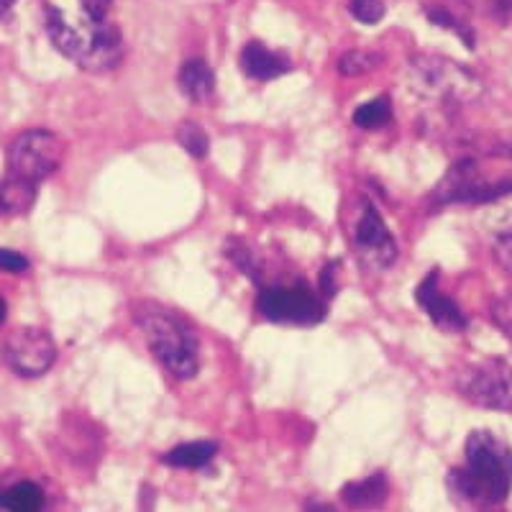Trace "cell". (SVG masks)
Returning a JSON list of instances; mask_svg holds the SVG:
<instances>
[{"label":"cell","mask_w":512,"mask_h":512,"mask_svg":"<svg viewBox=\"0 0 512 512\" xmlns=\"http://www.w3.org/2000/svg\"><path fill=\"white\" fill-rule=\"evenodd\" d=\"M464 466L448 474V489L472 505H500L512 489V448L492 431L466 438Z\"/></svg>","instance_id":"obj_1"},{"label":"cell","mask_w":512,"mask_h":512,"mask_svg":"<svg viewBox=\"0 0 512 512\" xmlns=\"http://www.w3.org/2000/svg\"><path fill=\"white\" fill-rule=\"evenodd\" d=\"M47 34L54 47L85 72H108L123 57L121 31L108 18L82 16L72 21L57 8H49Z\"/></svg>","instance_id":"obj_2"},{"label":"cell","mask_w":512,"mask_h":512,"mask_svg":"<svg viewBox=\"0 0 512 512\" xmlns=\"http://www.w3.org/2000/svg\"><path fill=\"white\" fill-rule=\"evenodd\" d=\"M134 318L144 333L146 344L159 364L177 379H192L200 369V341L190 320L167 305L139 303Z\"/></svg>","instance_id":"obj_3"},{"label":"cell","mask_w":512,"mask_h":512,"mask_svg":"<svg viewBox=\"0 0 512 512\" xmlns=\"http://www.w3.org/2000/svg\"><path fill=\"white\" fill-rule=\"evenodd\" d=\"M410 82L423 98L443 105H466L482 95V82L464 64L438 54H420L410 62Z\"/></svg>","instance_id":"obj_4"},{"label":"cell","mask_w":512,"mask_h":512,"mask_svg":"<svg viewBox=\"0 0 512 512\" xmlns=\"http://www.w3.org/2000/svg\"><path fill=\"white\" fill-rule=\"evenodd\" d=\"M346 231H349V241L354 246V254L359 256V262L369 269H387L395 264L397 259V244L392 239L390 228L379 216L377 205L369 198L359 195L354 205L349 208V218H346Z\"/></svg>","instance_id":"obj_5"},{"label":"cell","mask_w":512,"mask_h":512,"mask_svg":"<svg viewBox=\"0 0 512 512\" xmlns=\"http://www.w3.org/2000/svg\"><path fill=\"white\" fill-rule=\"evenodd\" d=\"M512 195V177H487L477 159H459L433 190L438 205H479Z\"/></svg>","instance_id":"obj_6"},{"label":"cell","mask_w":512,"mask_h":512,"mask_svg":"<svg viewBox=\"0 0 512 512\" xmlns=\"http://www.w3.org/2000/svg\"><path fill=\"white\" fill-rule=\"evenodd\" d=\"M456 390L477 408L512 410V367L502 359H484L456 374Z\"/></svg>","instance_id":"obj_7"},{"label":"cell","mask_w":512,"mask_h":512,"mask_svg":"<svg viewBox=\"0 0 512 512\" xmlns=\"http://www.w3.org/2000/svg\"><path fill=\"white\" fill-rule=\"evenodd\" d=\"M264 318L290 326H315L326 318V303L305 282L267 285L256 300Z\"/></svg>","instance_id":"obj_8"},{"label":"cell","mask_w":512,"mask_h":512,"mask_svg":"<svg viewBox=\"0 0 512 512\" xmlns=\"http://www.w3.org/2000/svg\"><path fill=\"white\" fill-rule=\"evenodd\" d=\"M62 159V139L52 131H44V128H31L11 144L8 167H11V175L21 177V180L41 182L57 172Z\"/></svg>","instance_id":"obj_9"},{"label":"cell","mask_w":512,"mask_h":512,"mask_svg":"<svg viewBox=\"0 0 512 512\" xmlns=\"http://www.w3.org/2000/svg\"><path fill=\"white\" fill-rule=\"evenodd\" d=\"M8 367L21 377H41L57 359V344L47 331L34 326L16 328L3 344Z\"/></svg>","instance_id":"obj_10"},{"label":"cell","mask_w":512,"mask_h":512,"mask_svg":"<svg viewBox=\"0 0 512 512\" xmlns=\"http://www.w3.org/2000/svg\"><path fill=\"white\" fill-rule=\"evenodd\" d=\"M438 280H441V272H438V269H431V274H428V277L418 285V290H415V300H418L420 308L428 313V318H431L441 331H464L469 320H466V315L461 313V308L451 300V297L443 295L441 287H438Z\"/></svg>","instance_id":"obj_11"},{"label":"cell","mask_w":512,"mask_h":512,"mask_svg":"<svg viewBox=\"0 0 512 512\" xmlns=\"http://www.w3.org/2000/svg\"><path fill=\"white\" fill-rule=\"evenodd\" d=\"M290 59L280 52H272L269 47H264L262 41H249L241 52V70L251 77V80L267 82L274 77L290 72Z\"/></svg>","instance_id":"obj_12"},{"label":"cell","mask_w":512,"mask_h":512,"mask_svg":"<svg viewBox=\"0 0 512 512\" xmlns=\"http://www.w3.org/2000/svg\"><path fill=\"white\" fill-rule=\"evenodd\" d=\"M177 85H180L182 95L192 103H208L216 93V77H213V70L203 59H187L180 67Z\"/></svg>","instance_id":"obj_13"},{"label":"cell","mask_w":512,"mask_h":512,"mask_svg":"<svg viewBox=\"0 0 512 512\" xmlns=\"http://www.w3.org/2000/svg\"><path fill=\"white\" fill-rule=\"evenodd\" d=\"M36 203V182L11 175L0 180V216H24Z\"/></svg>","instance_id":"obj_14"},{"label":"cell","mask_w":512,"mask_h":512,"mask_svg":"<svg viewBox=\"0 0 512 512\" xmlns=\"http://www.w3.org/2000/svg\"><path fill=\"white\" fill-rule=\"evenodd\" d=\"M384 495H387V479H384V474H372L367 479L346 484L344 492H341L344 502L351 507L379 505L384 500Z\"/></svg>","instance_id":"obj_15"},{"label":"cell","mask_w":512,"mask_h":512,"mask_svg":"<svg viewBox=\"0 0 512 512\" xmlns=\"http://www.w3.org/2000/svg\"><path fill=\"white\" fill-rule=\"evenodd\" d=\"M218 454V446L213 441H195L175 446L164 454V464L180 466V469H200Z\"/></svg>","instance_id":"obj_16"},{"label":"cell","mask_w":512,"mask_h":512,"mask_svg":"<svg viewBox=\"0 0 512 512\" xmlns=\"http://www.w3.org/2000/svg\"><path fill=\"white\" fill-rule=\"evenodd\" d=\"M44 507V492L34 482H18L0 489V510L34 512Z\"/></svg>","instance_id":"obj_17"},{"label":"cell","mask_w":512,"mask_h":512,"mask_svg":"<svg viewBox=\"0 0 512 512\" xmlns=\"http://www.w3.org/2000/svg\"><path fill=\"white\" fill-rule=\"evenodd\" d=\"M351 118H354L356 126L367 128V131H372V128L387 126V123L392 121V100L387 98V95L369 100V103L359 105Z\"/></svg>","instance_id":"obj_18"},{"label":"cell","mask_w":512,"mask_h":512,"mask_svg":"<svg viewBox=\"0 0 512 512\" xmlns=\"http://www.w3.org/2000/svg\"><path fill=\"white\" fill-rule=\"evenodd\" d=\"M382 62V54L369 52V49H354V52H346L344 57L338 59V72L344 77H361L379 70Z\"/></svg>","instance_id":"obj_19"},{"label":"cell","mask_w":512,"mask_h":512,"mask_svg":"<svg viewBox=\"0 0 512 512\" xmlns=\"http://www.w3.org/2000/svg\"><path fill=\"white\" fill-rule=\"evenodd\" d=\"M177 141H180V146L185 149L187 154H190V157H195V159L208 157L210 139L200 123H192V121L182 123V126L177 128Z\"/></svg>","instance_id":"obj_20"},{"label":"cell","mask_w":512,"mask_h":512,"mask_svg":"<svg viewBox=\"0 0 512 512\" xmlns=\"http://www.w3.org/2000/svg\"><path fill=\"white\" fill-rule=\"evenodd\" d=\"M428 18H431V21H433V24H436V26H443V29L456 31V34H459L461 39H464L466 47L474 49V34H472V29H469V26H466V24H461L459 18L454 16V13H448L446 8H441V6H431V8H428Z\"/></svg>","instance_id":"obj_21"},{"label":"cell","mask_w":512,"mask_h":512,"mask_svg":"<svg viewBox=\"0 0 512 512\" xmlns=\"http://www.w3.org/2000/svg\"><path fill=\"white\" fill-rule=\"evenodd\" d=\"M349 8L351 16L361 21V24H377V21L384 18V11H387L384 0H351Z\"/></svg>","instance_id":"obj_22"},{"label":"cell","mask_w":512,"mask_h":512,"mask_svg":"<svg viewBox=\"0 0 512 512\" xmlns=\"http://www.w3.org/2000/svg\"><path fill=\"white\" fill-rule=\"evenodd\" d=\"M492 254H495L497 264L505 272L512 274V223L495 236V241H492Z\"/></svg>","instance_id":"obj_23"},{"label":"cell","mask_w":512,"mask_h":512,"mask_svg":"<svg viewBox=\"0 0 512 512\" xmlns=\"http://www.w3.org/2000/svg\"><path fill=\"white\" fill-rule=\"evenodd\" d=\"M489 315L495 320V326L512 341V292L510 295H502L500 300H495Z\"/></svg>","instance_id":"obj_24"},{"label":"cell","mask_w":512,"mask_h":512,"mask_svg":"<svg viewBox=\"0 0 512 512\" xmlns=\"http://www.w3.org/2000/svg\"><path fill=\"white\" fill-rule=\"evenodd\" d=\"M0 269L3 272H26L29 269V259L24 254L11 249H0Z\"/></svg>","instance_id":"obj_25"},{"label":"cell","mask_w":512,"mask_h":512,"mask_svg":"<svg viewBox=\"0 0 512 512\" xmlns=\"http://www.w3.org/2000/svg\"><path fill=\"white\" fill-rule=\"evenodd\" d=\"M82 11L90 18H108V11H111L113 0H80Z\"/></svg>","instance_id":"obj_26"},{"label":"cell","mask_w":512,"mask_h":512,"mask_svg":"<svg viewBox=\"0 0 512 512\" xmlns=\"http://www.w3.org/2000/svg\"><path fill=\"white\" fill-rule=\"evenodd\" d=\"M336 267H338V264H331L328 269H323V277H320V290H323V295H326V297H333V295H336V290H338L336 280H333Z\"/></svg>","instance_id":"obj_27"},{"label":"cell","mask_w":512,"mask_h":512,"mask_svg":"<svg viewBox=\"0 0 512 512\" xmlns=\"http://www.w3.org/2000/svg\"><path fill=\"white\" fill-rule=\"evenodd\" d=\"M11 6H13V0H0V18L6 16L8 11H11Z\"/></svg>","instance_id":"obj_28"},{"label":"cell","mask_w":512,"mask_h":512,"mask_svg":"<svg viewBox=\"0 0 512 512\" xmlns=\"http://www.w3.org/2000/svg\"><path fill=\"white\" fill-rule=\"evenodd\" d=\"M3 320H6V300L0 297V326H3Z\"/></svg>","instance_id":"obj_29"}]
</instances>
